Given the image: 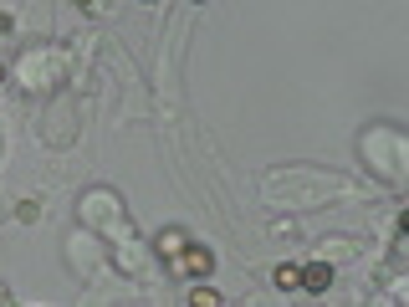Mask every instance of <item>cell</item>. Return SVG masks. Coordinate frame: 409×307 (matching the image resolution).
Wrapping results in <instances>:
<instances>
[{"label": "cell", "instance_id": "obj_2", "mask_svg": "<svg viewBox=\"0 0 409 307\" xmlns=\"http://www.w3.org/2000/svg\"><path fill=\"white\" fill-rule=\"evenodd\" d=\"M190 272H210V256H205V251H190Z\"/></svg>", "mask_w": 409, "mask_h": 307}, {"label": "cell", "instance_id": "obj_1", "mask_svg": "<svg viewBox=\"0 0 409 307\" xmlns=\"http://www.w3.org/2000/svg\"><path fill=\"white\" fill-rule=\"evenodd\" d=\"M307 287H312V292L327 287V266H312V272H307Z\"/></svg>", "mask_w": 409, "mask_h": 307}]
</instances>
